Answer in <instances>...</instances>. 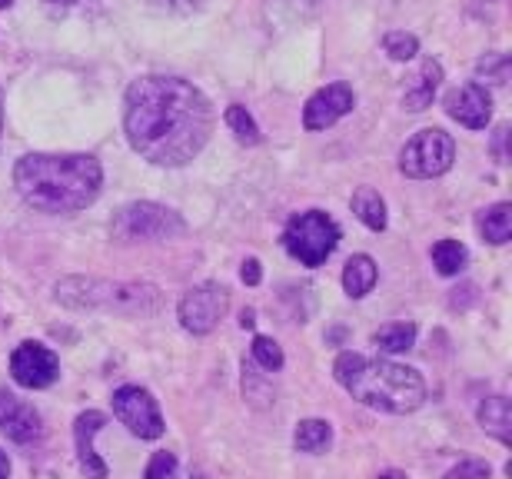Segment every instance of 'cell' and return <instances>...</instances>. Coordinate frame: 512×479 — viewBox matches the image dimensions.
I'll return each instance as SVG.
<instances>
[{
  "instance_id": "cell-1",
  "label": "cell",
  "mask_w": 512,
  "mask_h": 479,
  "mask_svg": "<svg viewBox=\"0 0 512 479\" xmlns=\"http://www.w3.org/2000/svg\"><path fill=\"white\" fill-rule=\"evenodd\" d=\"M127 140L157 167H183L213 130L210 100L183 77H140L127 90Z\"/></svg>"
},
{
  "instance_id": "cell-2",
  "label": "cell",
  "mask_w": 512,
  "mask_h": 479,
  "mask_svg": "<svg viewBox=\"0 0 512 479\" xmlns=\"http://www.w3.org/2000/svg\"><path fill=\"white\" fill-rule=\"evenodd\" d=\"M104 170L90 154H27L14 167V187L30 207L74 213L97 200Z\"/></svg>"
},
{
  "instance_id": "cell-3",
  "label": "cell",
  "mask_w": 512,
  "mask_h": 479,
  "mask_svg": "<svg viewBox=\"0 0 512 479\" xmlns=\"http://www.w3.org/2000/svg\"><path fill=\"white\" fill-rule=\"evenodd\" d=\"M336 383L343 386L353 400L373 410L403 416L413 413L426 400V383L416 370L393 360H373L363 353H340L333 363Z\"/></svg>"
},
{
  "instance_id": "cell-4",
  "label": "cell",
  "mask_w": 512,
  "mask_h": 479,
  "mask_svg": "<svg viewBox=\"0 0 512 479\" xmlns=\"http://www.w3.org/2000/svg\"><path fill=\"white\" fill-rule=\"evenodd\" d=\"M57 300L74 310H117V313H153L160 307V290L150 283H110L70 277L57 283Z\"/></svg>"
},
{
  "instance_id": "cell-5",
  "label": "cell",
  "mask_w": 512,
  "mask_h": 479,
  "mask_svg": "<svg viewBox=\"0 0 512 479\" xmlns=\"http://www.w3.org/2000/svg\"><path fill=\"white\" fill-rule=\"evenodd\" d=\"M336 243H340V227L323 210H306L300 217H293L283 233L286 253L293 260H300L303 267H320V263H326V257L336 250Z\"/></svg>"
},
{
  "instance_id": "cell-6",
  "label": "cell",
  "mask_w": 512,
  "mask_h": 479,
  "mask_svg": "<svg viewBox=\"0 0 512 479\" xmlns=\"http://www.w3.org/2000/svg\"><path fill=\"white\" fill-rule=\"evenodd\" d=\"M456 160V144L446 130L439 127H429V130H419L416 137L406 140V147L399 150V170L413 180H429V177H439L453 167Z\"/></svg>"
},
{
  "instance_id": "cell-7",
  "label": "cell",
  "mask_w": 512,
  "mask_h": 479,
  "mask_svg": "<svg viewBox=\"0 0 512 479\" xmlns=\"http://www.w3.org/2000/svg\"><path fill=\"white\" fill-rule=\"evenodd\" d=\"M183 230H187V223L180 220V213L150 200L127 203L114 217L117 240H167V237H180Z\"/></svg>"
},
{
  "instance_id": "cell-8",
  "label": "cell",
  "mask_w": 512,
  "mask_h": 479,
  "mask_svg": "<svg viewBox=\"0 0 512 479\" xmlns=\"http://www.w3.org/2000/svg\"><path fill=\"white\" fill-rule=\"evenodd\" d=\"M114 413L133 436H140V440H160L163 430H167L157 400H153L143 386H120L114 393Z\"/></svg>"
},
{
  "instance_id": "cell-9",
  "label": "cell",
  "mask_w": 512,
  "mask_h": 479,
  "mask_svg": "<svg viewBox=\"0 0 512 479\" xmlns=\"http://www.w3.org/2000/svg\"><path fill=\"white\" fill-rule=\"evenodd\" d=\"M227 307H230L227 287H220V283H200V287L187 290V297L180 300V323L183 330L207 336L217 330Z\"/></svg>"
},
{
  "instance_id": "cell-10",
  "label": "cell",
  "mask_w": 512,
  "mask_h": 479,
  "mask_svg": "<svg viewBox=\"0 0 512 479\" xmlns=\"http://www.w3.org/2000/svg\"><path fill=\"white\" fill-rule=\"evenodd\" d=\"M10 373L24 390H47L60 376V360L44 343H20L10 356Z\"/></svg>"
},
{
  "instance_id": "cell-11",
  "label": "cell",
  "mask_w": 512,
  "mask_h": 479,
  "mask_svg": "<svg viewBox=\"0 0 512 479\" xmlns=\"http://www.w3.org/2000/svg\"><path fill=\"white\" fill-rule=\"evenodd\" d=\"M353 90L346 84H330L323 90H316V94L306 100L303 107V127L306 130H326L333 127L336 120L346 117L353 110Z\"/></svg>"
},
{
  "instance_id": "cell-12",
  "label": "cell",
  "mask_w": 512,
  "mask_h": 479,
  "mask_svg": "<svg viewBox=\"0 0 512 479\" xmlns=\"http://www.w3.org/2000/svg\"><path fill=\"white\" fill-rule=\"evenodd\" d=\"M446 114L469 130H483L493 117V97L483 84H463L446 94Z\"/></svg>"
},
{
  "instance_id": "cell-13",
  "label": "cell",
  "mask_w": 512,
  "mask_h": 479,
  "mask_svg": "<svg viewBox=\"0 0 512 479\" xmlns=\"http://www.w3.org/2000/svg\"><path fill=\"white\" fill-rule=\"evenodd\" d=\"M0 433H4L7 440L27 446V443H37L44 430H40V416L34 406H27L24 400L0 390Z\"/></svg>"
},
{
  "instance_id": "cell-14",
  "label": "cell",
  "mask_w": 512,
  "mask_h": 479,
  "mask_svg": "<svg viewBox=\"0 0 512 479\" xmlns=\"http://www.w3.org/2000/svg\"><path fill=\"white\" fill-rule=\"evenodd\" d=\"M107 426V416L97 410H87L77 416L74 423V443H77V460H80V473L87 479H107V463L94 453V436Z\"/></svg>"
},
{
  "instance_id": "cell-15",
  "label": "cell",
  "mask_w": 512,
  "mask_h": 479,
  "mask_svg": "<svg viewBox=\"0 0 512 479\" xmlns=\"http://www.w3.org/2000/svg\"><path fill=\"white\" fill-rule=\"evenodd\" d=\"M439 80H443V67H439V60H423V67L416 70L413 80L406 84V94H403V107L419 114V110L433 107V97L439 90Z\"/></svg>"
},
{
  "instance_id": "cell-16",
  "label": "cell",
  "mask_w": 512,
  "mask_h": 479,
  "mask_svg": "<svg viewBox=\"0 0 512 479\" xmlns=\"http://www.w3.org/2000/svg\"><path fill=\"white\" fill-rule=\"evenodd\" d=\"M376 263L373 257H366V253H356V257L346 260V270H343V290L350 293L353 300L366 297L373 287H376Z\"/></svg>"
},
{
  "instance_id": "cell-17",
  "label": "cell",
  "mask_w": 512,
  "mask_h": 479,
  "mask_svg": "<svg viewBox=\"0 0 512 479\" xmlns=\"http://www.w3.org/2000/svg\"><path fill=\"white\" fill-rule=\"evenodd\" d=\"M479 233H483V240L496 243V247L509 243L512 240V207L509 203H493L489 210L479 213Z\"/></svg>"
},
{
  "instance_id": "cell-18",
  "label": "cell",
  "mask_w": 512,
  "mask_h": 479,
  "mask_svg": "<svg viewBox=\"0 0 512 479\" xmlns=\"http://www.w3.org/2000/svg\"><path fill=\"white\" fill-rule=\"evenodd\" d=\"M479 423H483V430H489L496 436L499 443L509 446V400L506 396H486L483 406H479Z\"/></svg>"
},
{
  "instance_id": "cell-19",
  "label": "cell",
  "mask_w": 512,
  "mask_h": 479,
  "mask_svg": "<svg viewBox=\"0 0 512 479\" xmlns=\"http://www.w3.org/2000/svg\"><path fill=\"white\" fill-rule=\"evenodd\" d=\"M353 213L370 230H386V203L373 187H360L353 193Z\"/></svg>"
},
{
  "instance_id": "cell-20",
  "label": "cell",
  "mask_w": 512,
  "mask_h": 479,
  "mask_svg": "<svg viewBox=\"0 0 512 479\" xmlns=\"http://www.w3.org/2000/svg\"><path fill=\"white\" fill-rule=\"evenodd\" d=\"M293 443L300 453H323L326 446L333 443V430L326 420H303L300 426H296Z\"/></svg>"
},
{
  "instance_id": "cell-21",
  "label": "cell",
  "mask_w": 512,
  "mask_h": 479,
  "mask_svg": "<svg viewBox=\"0 0 512 479\" xmlns=\"http://www.w3.org/2000/svg\"><path fill=\"white\" fill-rule=\"evenodd\" d=\"M433 263L443 277H456V273L466 270L469 263V250L459 240H439L433 247Z\"/></svg>"
},
{
  "instance_id": "cell-22",
  "label": "cell",
  "mask_w": 512,
  "mask_h": 479,
  "mask_svg": "<svg viewBox=\"0 0 512 479\" xmlns=\"http://www.w3.org/2000/svg\"><path fill=\"white\" fill-rule=\"evenodd\" d=\"M373 343L380 346L383 353H406L409 346L416 343V326L413 323H389L373 336Z\"/></svg>"
},
{
  "instance_id": "cell-23",
  "label": "cell",
  "mask_w": 512,
  "mask_h": 479,
  "mask_svg": "<svg viewBox=\"0 0 512 479\" xmlns=\"http://www.w3.org/2000/svg\"><path fill=\"white\" fill-rule=\"evenodd\" d=\"M223 120H227V127L237 134L240 144H256V140H260V127H256V120L247 114V107H240V104L227 107Z\"/></svg>"
},
{
  "instance_id": "cell-24",
  "label": "cell",
  "mask_w": 512,
  "mask_h": 479,
  "mask_svg": "<svg viewBox=\"0 0 512 479\" xmlns=\"http://www.w3.org/2000/svg\"><path fill=\"white\" fill-rule=\"evenodd\" d=\"M253 363L260 366V370H266V373L283 370V350H280V343L270 340V336H256V340H253Z\"/></svg>"
},
{
  "instance_id": "cell-25",
  "label": "cell",
  "mask_w": 512,
  "mask_h": 479,
  "mask_svg": "<svg viewBox=\"0 0 512 479\" xmlns=\"http://www.w3.org/2000/svg\"><path fill=\"white\" fill-rule=\"evenodd\" d=\"M383 47H386V54L393 60H409V57H416L419 40L413 34H406V30H389Z\"/></svg>"
},
{
  "instance_id": "cell-26",
  "label": "cell",
  "mask_w": 512,
  "mask_h": 479,
  "mask_svg": "<svg viewBox=\"0 0 512 479\" xmlns=\"http://www.w3.org/2000/svg\"><path fill=\"white\" fill-rule=\"evenodd\" d=\"M143 479H180V463H177V456L173 453H157L150 460V466H147V476Z\"/></svg>"
},
{
  "instance_id": "cell-27",
  "label": "cell",
  "mask_w": 512,
  "mask_h": 479,
  "mask_svg": "<svg viewBox=\"0 0 512 479\" xmlns=\"http://www.w3.org/2000/svg\"><path fill=\"white\" fill-rule=\"evenodd\" d=\"M493 476V470H489V463L483 460H463L459 466H453L443 479H489Z\"/></svg>"
},
{
  "instance_id": "cell-28",
  "label": "cell",
  "mask_w": 512,
  "mask_h": 479,
  "mask_svg": "<svg viewBox=\"0 0 512 479\" xmlns=\"http://www.w3.org/2000/svg\"><path fill=\"white\" fill-rule=\"evenodd\" d=\"M240 277H243V283L247 287H256V283L263 280V270H260V260H247L243 263V270H240Z\"/></svg>"
},
{
  "instance_id": "cell-29",
  "label": "cell",
  "mask_w": 512,
  "mask_h": 479,
  "mask_svg": "<svg viewBox=\"0 0 512 479\" xmlns=\"http://www.w3.org/2000/svg\"><path fill=\"white\" fill-rule=\"evenodd\" d=\"M10 476V460H7V453L0 450V479H7Z\"/></svg>"
},
{
  "instance_id": "cell-30",
  "label": "cell",
  "mask_w": 512,
  "mask_h": 479,
  "mask_svg": "<svg viewBox=\"0 0 512 479\" xmlns=\"http://www.w3.org/2000/svg\"><path fill=\"white\" fill-rule=\"evenodd\" d=\"M253 323H256V320H253V313H250V310H243V320H240V326H243V330H250Z\"/></svg>"
},
{
  "instance_id": "cell-31",
  "label": "cell",
  "mask_w": 512,
  "mask_h": 479,
  "mask_svg": "<svg viewBox=\"0 0 512 479\" xmlns=\"http://www.w3.org/2000/svg\"><path fill=\"white\" fill-rule=\"evenodd\" d=\"M380 479H406V473H399V470H389V473H383Z\"/></svg>"
},
{
  "instance_id": "cell-32",
  "label": "cell",
  "mask_w": 512,
  "mask_h": 479,
  "mask_svg": "<svg viewBox=\"0 0 512 479\" xmlns=\"http://www.w3.org/2000/svg\"><path fill=\"white\" fill-rule=\"evenodd\" d=\"M54 7H70V4H80V0H50Z\"/></svg>"
},
{
  "instance_id": "cell-33",
  "label": "cell",
  "mask_w": 512,
  "mask_h": 479,
  "mask_svg": "<svg viewBox=\"0 0 512 479\" xmlns=\"http://www.w3.org/2000/svg\"><path fill=\"white\" fill-rule=\"evenodd\" d=\"M0 134H4V107H0Z\"/></svg>"
},
{
  "instance_id": "cell-34",
  "label": "cell",
  "mask_w": 512,
  "mask_h": 479,
  "mask_svg": "<svg viewBox=\"0 0 512 479\" xmlns=\"http://www.w3.org/2000/svg\"><path fill=\"white\" fill-rule=\"evenodd\" d=\"M10 4H14V0H0V7H10Z\"/></svg>"
},
{
  "instance_id": "cell-35",
  "label": "cell",
  "mask_w": 512,
  "mask_h": 479,
  "mask_svg": "<svg viewBox=\"0 0 512 479\" xmlns=\"http://www.w3.org/2000/svg\"><path fill=\"white\" fill-rule=\"evenodd\" d=\"M197 479H203V476H197Z\"/></svg>"
}]
</instances>
